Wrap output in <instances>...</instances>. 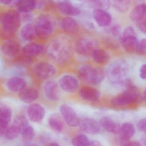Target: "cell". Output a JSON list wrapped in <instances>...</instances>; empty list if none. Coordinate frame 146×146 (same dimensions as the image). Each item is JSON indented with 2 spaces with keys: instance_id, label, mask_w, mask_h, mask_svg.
Returning a JSON list of instances; mask_svg holds the SVG:
<instances>
[{
  "instance_id": "27",
  "label": "cell",
  "mask_w": 146,
  "mask_h": 146,
  "mask_svg": "<svg viewBox=\"0 0 146 146\" xmlns=\"http://www.w3.org/2000/svg\"><path fill=\"white\" fill-rule=\"evenodd\" d=\"M146 16V4H141L134 7L130 13V18L134 21L138 22Z\"/></svg>"
},
{
  "instance_id": "49",
  "label": "cell",
  "mask_w": 146,
  "mask_h": 146,
  "mask_svg": "<svg viewBox=\"0 0 146 146\" xmlns=\"http://www.w3.org/2000/svg\"><path fill=\"white\" fill-rule=\"evenodd\" d=\"M23 146H38L37 144L34 143H25V145H23Z\"/></svg>"
},
{
  "instance_id": "21",
  "label": "cell",
  "mask_w": 146,
  "mask_h": 146,
  "mask_svg": "<svg viewBox=\"0 0 146 146\" xmlns=\"http://www.w3.org/2000/svg\"><path fill=\"white\" fill-rule=\"evenodd\" d=\"M58 8L63 14L71 17H76L81 13V11L77 7L68 1H64L58 4Z\"/></svg>"
},
{
  "instance_id": "10",
  "label": "cell",
  "mask_w": 146,
  "mask_h": 146,
  "mask_svg": "<svg viewBox=\"0 0 146 146\" xmlns=\"http://www.w3.org/2000/svg\"><path fill=\"white\" fill-rule=\"evenodd\" d=\"M60 111L62 117L68 125L72 127L79 125L80 121L77 113L71 107L63 104L60 106Z\"/></svg>"
},
{
  "instance_id": "50",
  "label": "cell",
  "mask_w": 146,
  "mask_h": 146,
  "mask_svg": "<svg viewBox=\"0 0 146 146\" xmlns=\"http://www.w3.org/2000/svg\"><path fill=\"white\" fill-rule=\"evenodd\" d=\"M48 146H60L58 143L56 142L51 143L48 145Z\"/></svg>"
},
{
  "instance_id": "33",
  "label": "cell",
  "mask_w": 146,
  "mask_h": 146,
  "mask_svg": "<svg viewBox=\"0 0 146 146\" xmlns=\"http://www.w3.org/2000/svg\"><path fill=\"white\" fill-rule=\"evenodd\" d=\"M21 132V129L18 126L13 124L7 129L5 134L6 137L10 141L15 140L19 136Z\"/></svg>"
},
{
  "instance_id": "32",
  "label": "cell",
  "mask_w": 146,
  "mask_h": 146,
  "mask_svg": "<svg viewBox=\"0 0 146 146\" xmlns=\"http://www.w3.org/2000/svg\"><path fill=\"white\" fill-rule=\"evenodd\" d=\"M12 117V111L11 108L6 105L1 106L0 107V120L9 123Z\"/></svg>"
},
{
  "instance_id": "7",
  "label": "cell",
  "mask_w": 146,
  "mask_h": 146,
  "mask_svg": "<svg viewBox=\"0 0 146 146\" xmlns=\"http://www.w3.org/2000/svg\"><path fill=\"white\" fill-rule=\"evenodd\" d=\"M97 44L94 40L88 37L78 39L75 44V50L78 54L82 56L91 54L96 49Z\"/></svg>"
},
{
  "instance_id": "43",
  "label": "cell",
  "mask_w": 146,
  "mask_h": 146,
  "mask_svg": "<svg viewBox=\"0 0 146 146\" xmlns=\"http://www.w3.org/2000/svg\"><path fill=\"white\" fill-rule=\"evenodd\" d=\"M111 33L114 36H118L121 32V28L119 25H114L110 29Z\"/></svg>"
},
{
  "instance_id": "35",
  "label": "cell",
  "mask_w": 146,
  "mask_h": 146,
  "mask_svg": "<svg viewBox=\"0 0 146 146\" xmlns=\"http://www.w3.org/2000/svg\"><path fill=\"white\" fill-rule=\"evenodd\" d=\"M13 124L18 126L21 129V131L25 127L29 125L26 117L23 115L17 116L14 119Z\"/></svg>"
},
{
  "instance_id": "15",
  "label": "cell",
  "mask_w": 146,
  "mask_h": 146,
  "mask_svg": "<svg viewBox=\"0 0 146 146\" xmlns=\"http://www.w3.org/2000/svg\"><path fill=\"white\" fill-rule=\"evenodd\" d=\"M44 51L45 48L42 45L35 42L28 43L22 49L23 55L30 58L40 55Z\"/></svg>"
},
{
  "instance_id": "39",
  "label": "cell",
  "mask_w": 146,
  "mask_h": 146,
  "mask_svg": "<svg viewBox=\"0 0 146 146\" xmlns=\"http://www.w3.org/2000/svg\"><path fill=\"white\" fill-rule=\"evenodd\" d=\"M9 123L0 120V135L1 136L5 135L9 127Z\"/></svg>"
},
{
  "instance_id": "28",
  "label": "cell",
  "mask_w": 146,
  "mask_h": 146,
  "mask_svg": "<svg viewBox=\"0 0 146 146\" xmlns=\"http://www.w3.org/2000/svg\"><path fill=\"white\" fill-rule=\"evenodd\" d=\"M91 55L94 61L100 64L107 63L109 59L108 53L102 49L96 48L93 51Z\"/></svg>"
},
{
  "instance_id": "5",
  "label": "cell",
  "mask_w": 146,
  "mask_h": 146,
  "mask_svg": "<svg viewBox=\"0 0 146 146\" xmlns=\"http://www.w3.org/2000/svg\"><path fill=\"white\" fill-rule=\"evenodd\" d=\"M139 99V91L132 84L122 93L113 97L111 100V103L114 106L123 107L136 103Z\"/></svg>"
},
{
  "instance_id": "16",
  "label": "cell",
  "mask_w": 146,
  "mask_h": 146,
  "mask_svg": "<svg viewBox=\"0 0 146 146\" xmlns=\"http://www.w3.org/2000/svg\"><path fill=\"white\" fill-rule=\"evenodd\" d=\"M79 94L82 99L90 102L97 101L100 96V91L91 86H84L79 90Z\"/></svg>"
},
{
  "instance_id": "48",
  "label": "cell",
  "mask_w": 146,
  "mask_h": 146,
  "mask_svg": "<svg viewBox=\"0 0 146 146\" xmlns=\"http://www.w3.org/2000/svg\"><path fill=\"white\" fill-rule=\"evenodd\" d=\"M142 98L143 100L146 102V88L144 89L142 94Z\"/></svg>"
},
{
  "instance_id": "20",
  "label": "cell",
  "mask_w": 146,
  "mask_h": 146,
  "mask_svg": "<svg viewBox=\"0 0 146 146\" xmlns=\"http://www.w3.org/2000/svg\"><path fill=\"white\" fill-rule=\"evenodd\" d=\"M21 38L26 41H31L37 36L35 25L28 23L21 28L20 31Z\"/></svg>"
},
{
  "instance_id": "2",
  "label": "cell",
  "mask_w": 146,
  "mask_h": 146,
  "mask_svg": "<svg viewBox=\"0 0 146 146\" xmlns=\"http://www.w3.org/2000/svg\"><path fill=\"white\" fill-rule=\"evenodd\" d=\"M129 67L126 61L119 59L113 61L108 67L107 74L108 78L114 85L127 88L131 84L129 79H125L128 73Z\"/></svg>"
},
{
  "instance_id": "17",
  "label": "cell",
  "mask_w": 146,
  "mask_h": 146,
  "mask_svg": "<svg viewBox=\"0 0 146 146\" xmlns=\"http://www.w3.org/2000/svg\"><path fill=\"white\" fill-rule=\"evenodd\" d=\"M79 127L82 131L90 135H96L100 131L99 124L94 119L85 118L80 121Z\"/></svg>"
},
{
  "instance_id": "47",
  "label": "cell",
  "mask_w": 146,
  "mask_h": 146,
  "mask_svg": "<svg viewBox=\"0 0 146 146\" xmlns=\"http://www.w3.org/2000/svg\"><path fill=\"white\" fill-rule=\"evenodd\" d=\"M88 146H102V145L99 142L97 141H93L90 142Z\"/></svg>"
},
{
  "instance_id": "4",
  "label": "cell",
  "mask_w": 146,
  "mask_h": 146,
  "mask_svg": "<svg viewBox=\"0 0 146 146\" xmlns=\"http://www.w3.org/2000/svg\"><path fill=\"white\" fill-rule=\"evenodd\" d=\"M21 18L18 13L14 10L4 12L1 17V25L3 34L7 36L15 34L20 27Z\"/></svg>"
},
{
  "instance_id": "37",
  "label": "cell",
  "mask_w": 146,
  "mask_h": 146,
  "mask_svg": "<svg viewBox=\"0 0 146 146\" xmlns=\"http://www.w3.org/2000/svg\"><path fill=\"white\" fill-rule=\"evenodd\" d=\"M130 36H136V34L135 32V30L132 27L128 26L124 30L121 35V38Z\"/></svg>"
},
{
  "instance_id": "46",
  "label": "cell",
  "mask_w": 146,
  "mask_h": 146,
  "mask_svg": "<svg viewBox=\"0 0 146 146\" xmlns=\"http://www.w3.org/2000/svg\"><path fill=\"white\" fill-rule=\"evenodd\" d=\"M47 135H45L42 136L40 137L41 142L43 144H46L50 141V138Z\"/></svg>"
},
{
  "instance_id": "6",
  "label": "cell",
  "mask_w": 146,
  "mask_h": 146,
  "mask_svg": "<svg viewBox=\"0 0 146 146\" xmlns=\"http://www.w3.org/2000/svg\"><path fill=\"white\" fill-rule=\"evenodd\" d=\"M34 25L37 36L46 38L53 34L56 23L52 16L47 14H42L37 17Z\"/></svg>"
},
{
  "instance_id": "19",
  "label": "cell",
  "mask_w": 146,
  "mask_h": 146,
  "mask_svg": "<svg viewBox=\"0 0 146 146\" xmlns=\"http://www.w3.org/2000/svg\"><path fill=\"white\" fill-rule=\"evenodd\" d=\"M40 94L37 89L34 87H28L19 93V98L23 102L30 104L39 98Z\"/></svg>"
},
{
  "instance_id": "1",
  "label": "cell",
  "mask_w": 146,
  "mask_h": 146,
  "mask_svg": "<svg viewBox=\"0 0 146 146\" xmlns=\"http://www.w3.org/2000/svg\"><path fill=\"white\" fill-rule=\"evenodd\" d=\"M46 52L48 57L57 64L67 62L72 53V44L67 36L59 35L52 39L47 45Z\"/></svg>"
},
{
  "instance_id": "41",
  "label": "cell",
  "mask_w": 146,
  "mask_h": 146,
  "mask_svg": "<svg viewBox=\"0 0 146 146\" xmlns=\"http://www.w3.org/2000/svg\"><path fill=\"white\" fill-rule=\"evenodd\" d=\"M21 1H1V4L7 6H18Z\"/></svg>"
},
{
  "instance_id": "34",
  "label": "cell",
  "mask_w": 146,
  "mask_h": 146,
  "mask_svg": "<svg viewBox=\"0 0 146 146\" xmlns=\"http://www.w3.org/2000/svg\"><path fill=\"white\" fill-rule=\"evenodd\" d=\"M73 146H88L90 142L88 138L83 134L75 137L72 141Z\"/></svg>"
},
{
  "instance_id": "9",
  "label": "cell",
  "mask_w": 146,
  "mask_h": 146,
  "mask_svg": "<svg viewBox=\"0 0 146 146\" xmlns=\"http://www.w3.org/2000/svg\"><path fill=\"white\" fill-rule=\"evenodd\" d=\"M60 88L68 93H74L78 90L79 82L78 79L73 75L67 74L62 76L58 81Z\"/></svg>"
},
{
  "instance_id": "42",
  "label": "cell",
  "mask_w": 146,
  "mask_h": 146,
  "mask_svg": "<svg viewBox=\"0 0 146 146\" xmlns=\"http://www.w3.org/2000/svg\"><path fill=\"white\" fill-rule=\"evenodd\" d=\"M120 146H141L140 143L136 141H131L130 140L122 141Z\"/></svg>"
},
{
  "instance_id": "29",
  "label": "cell",
  "mask_w": 146,
  "mask_h": 146,
  "mask_svg": "<svg viewBox=\"0 0 146 146\" xmlns=\"http://www.w3.org/2000/svg\"><path fill=\"white\" fill-rule=\"evenodd\" d=\"M19 11L22 13H30L37 7V2L35 1H21L17 7Z\"/></svg>"
},
{
  "instance_id": "45",
  "label": "cell",
  "mask_w": 146,
  "mask_h": 146,
  "mask_svg": "<svg viewBox=\"0 0 146 146\" xmlns=\"http://www.w3.org/2000/svg\"><path fill=\"white\" fill-rule=\"evenodd\" d=\"M139 72L140 78L143 80L146 79V64L141 66Z\"/></svg>"
},
{
  "instance_id": "24",
  "label": "cell",
  "mask_w": 146,
  "mask_h": 146,
  "mask_svg": "<svg viewBox=\"0 0 146 146\" xmlns=\"http://www.w3.org/2000/svg\"><path fill=\"white\" fill-rule=\"evenodd\" d=\"M100 124L108 132L113 134H119L120 126L111 118L102 117L100 120Z\"/></svg>"
},
{
  "instance_id": "14",
  "label": "cell",
  "mask_w": 146,
  "mask_h": 146,
  "mask_svg": "<svg viewBox=\"0 0 146 146\" xmlns=\"http://www.w3.org/2000/svg\"><path fill=\"white\" fill-rule=\"evenodd\" d=\"M27 112L29 119L35 123H38L42 121L46 113L44 108L40 104L36 103L29 106L27 108Z\"/></svg>"
},
{
  "instance_id": "23",
  "label": "cell",
  "mask_w": 146,
  "mask_h": 146,
  "mask_svg": "<svg viewBox=\"0 0 146 146\" xmlns=\"http://www.w3.org/2000/svg\"><path fill=\"white\" fill-rule=\"evenodd\" d=\"M120 42L123 48L128 53L137 52L139 42L137 36H130L121 38Z\"/></svg>"
},
{
  "instance_id": "26",
  "label": "cell",
  "mask_w": 146,
  "mask_h": 146,
  "mask_svg": "<svg viewBox=\"0 0 146 146\" xmlns=\"http://www.w3.org/2000/svg\"><path fill=\"white\" fill-rule=\"evenodd\" d=\"M48 123L50 128L56 132H61L64 129V122L62 118L58 113L52 114L49 117Z\"/></svg>"
},
{
  "instance_id": "8",
  "label": "cell",
  "mask_w": 146,
  "mask_h": 146,
  "mask_svg": "<svg viewBox=\"0 0 146 146\" xmlns=\"http://www.w3.org/2000/svg\"><path fill=\"white\" fill-rule=\"evenodd\" d=\"M33 71L38 78L47 79L54 76L56 70L55 67L50 63L41 61L34 66Z\"/></svg>"
},
{
  "instance_id": "25",
  "label": "cell",
  "mask_w": 146,
  "mask_h": 146,
  "mask_svg": "<svg viewBox=\"0 0 146 146\" xmlns=\"http://www.w3.org/2000/svg\"><path fill=\"white\" fill-rule=\"evenodd\" d=\"M135 129L132 124L125 123L120 126L119 134L122 141L129 140L135 135Z\"/></svg>"
},
{
  "instance_id": "38",
  "label": "cell",
  "mask_w": 146,
  "mask_h": 146,
  "mask_svg": "<svg viewBox=\"0 0 146 146\" xmlns=\"http://www.w3.org/2000/svg\"><path fill=\"white\" fill-rule=\"evenodd\" d=\"M137 52L141 55H146V39H143L139 42Z\"/></svg>"
},
{
  "instance_id": "3",
  "label": "cell",
  "mask_w": 146,
  "mask_h": 146,
  "mask_svg": "<svg viewBox=\"0 0 146 146\" xmlns=\"http://www.w3.org/2000/svg\"><path fill=\"white\" fill-rule=\"evenodd\" d=\"M78 74L84 82L91 85H99L105 78V72L102 68L90 65H84L79 67Z\"/></svg>"
},
{
  "instance_id": "40",
  "label": "cell",
  "mask_w": 146,
  "mask_h": 146,
  "mask_svg": "<svg viewBox=\"0 0 146 146\" xmlns=\"http://www.w3.org/2000/svg\"><path fill=\"white\" fill-rule=\"evenodd\" d=\"M137 25L142 33L146 34V18H144L137 22Z\"/></svg>"
},
{
  "instance_id": "36",
  "label": "cell",
  "mask_w": 146,
  "mask_h": 146,
  "mask_svg": "<svg viewBox=\"0 0 146 146\" xmlns=\"http://www.w3.org/2000/svg\"><path fill=\"white\" fill-rule=\"evenodd\" d=\"M23 71L24 69L22 66H17L10 68L8 72H7V74L11 76V78L19 76V75L23 73Z\"/></svg>"
},
{
  "instance_id": "12",
  "label": "cell",
  "mask_w": 146,
  "mask_h": 146,
  "mask_svg": "<svg viewBox=\"0 0 146 146\" xmlns=\"http://www.w3.org/2000/svg\"><path fill=\"white\" fill-rule=\"evenodd\" d=\"M1 52L8 58H14L17 57L21 51L20 44L17 41L8 39L1 45Z\"/></svg>"
},
{
  "instance_id": "11",
  "label": "cell",
  "mask_w": 146,
  "mask_h": 146,
  "mask_svg": "<svg viewBox=\"0 0 146 146\" xmlns=\"http://www.w3.org/2000/svg\"><path fill=\"white\" fill-rule=\"evenodd\" d=\"M45 96L51 101L56 102L59 100L60 90L58 84L54 80H47L43 85Z\"/></svg>"
},
{
  "instance_id": "18",
  "label": "cell",
  "mask_w": 146,
  "mask_h": 146,
  "mask_svg": "<svg viewBox=\"0 0 146 146\" xmlns=\"http://www.w3.org/2000/svg\"><path fill=\"white\" fill-rule=\"evenodd\" d=\"M95 21L100 27H107L111 24V16L106 11L102 9H95L93 12Z\"/></svg>"
},
{
  "instance_id": "30",
  "label": "cell",
  "mask_w": 146,
  "mask_h": 146,
  "mask_svg": "<svg viewBox=\"0 0 146 146\" xmlns=\"http://www.w3.org/2000/svg\"><path fill=\"white\" fill-rule=\"evenodd\" d=\"M130 1L128 0H115L112 1V5L118 11L125 12L130 6Z\"/></svg>"
},
{
  "instance_id": "22",
  "label": "cell",
  "mask_w": 146,
  "mask_h": 146,
  "mask_svg": "<svg viewBox=\"0 0 146 146\" xmlns=\"http://www.w3.org/2000/svg\"><path fill=\"white\" fill-rule=\"evenodd\" d=\"M60 25L61 29L66 33L72 34L78 30V23L73 18L70 17L64 18L60 21Z\"/></svg>"
},
{
  "instance_id": "31",
  "label": "cell",
  "mask_w": 146,
  "mask_h": 146,
  "mask_svg": "<svg viewBox=\"0 0 146 146\" xmlns=\"http://www.w3.org/2000/svg\"><path fill=\"white\" fill-rule=\"evenodd\" d=\"M21 134L23 140L25 142L29 143L35 137V130L33 127L29 125L22 130Z\"/></svg>"
},
{
  "instance_id": "44",
  "label": "cell",
  "mask_w": 146,
  "mask_h": 146,
  "mask_svg": "<svg viewBox=\"0 0 146 146\" xmlns=\"http://www.w3.org/2000/svg\"><path fill=\"white\" fill-rule=\"evenodd\" d=\"M137 127L139 130L146 133V118L140 120L137 123Z\"/></svg>"
},
{
  "instance_id": "13",
  "label": "cell",
  "mask_w": 146,
  "mask_h": 146,
  "mask_svg": "<svg viewBox=\"0 0 146 146\" xmlns=\"http://www.w3.org/2000/svg\"><path fill=\"white\" fill-rule=\"evenodd\" d=\"M27 81L20 76L11 78L5 83L7 90L13 93H20L27 88Z\"/></svg>"
}]
</instances>
